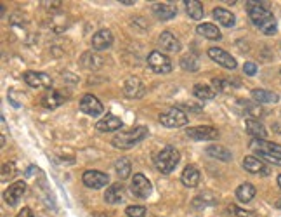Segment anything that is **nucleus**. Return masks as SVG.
I'll return each instance as SVG.
<instances>
[{
    "label": "nucleus",
    "mask_w": 281,
    "mask_h": 217,
    "mask_svg": "<svg viewBox=\"0 0 281 217\" xmlns=\"http://www.w3.org/2000/svg\"><path fill=\"white\" fill-rule=\"evenodd\" d=\"M104 200H106V204H111V205L122 204V202L125 200L124 184L115 183V184H111V186H108L106 193H104Z\"/></svg>",
    "instance_id": "18"
},
{
    "label": "nucleus",
    "mask_w": 281,
    "mask_h": 217,
    "mask_svg": "<svg viewBox=\"0 0 281 217\" xmlns=\"http://www.w3.org/2000/svg\"><path fill=\"white\" fill-rule=\"evenodd\" d=\"M80 109L82 113H85V115L89 116H99L104 113V106L103 103L99 101V99L96 98V96L92 94H85L84 98L80 99Z\"/></svg>",
    "instance_id": "7"
},
{
    "label": "nucleus",
    "mask_w": 281,
    "mask_h": 217,
    "mask_svg": "<svg viewBox=\"0 0 281 217\" xmlns=\"http://www.w3.org/2000/svg\"><path fill=\"white\" fill-rule=\"evenodd\" d=\"M252 98L257 105H268V103H278L280 96L276 92L266 91V89H254L252 91Z\"/></svg>",
    "instance_id": "22"
},
{
    "label": "nucleus",
    "mask_w": 281,
    "mask_h": 217,
    "mask_svg": "<svg viewBox=\"0 0 281 217\" xmlns=\"http://www.w3.org/2000/svg\"><path fill=\"white\" fill-rule=\"evenodd\" d=\"M187 122H189V120H187V115L179 108H172L160 115V123L163 127H168V129L184 127V125H187Z\"/></svg>",
    "instance_id": "4"
},
{
    "label": "nucleus",
    "mask_w": 281,
    "mask_h": 217,
    "mask_svg": "<svg viewBox=\"0 0 281 217\" xmlns=\"http://www.w3.org/2000/svg\"><path fill=\"white\" fill-rule=\"evenodd\" d=\"M257 155L262 156V160H266V162L273 163V165H281V158H278V156H273L269 153H257Z\"/></svg>",
    "instance_id": "39"
},
{
    "label": "nucleus",
    "mask_w": 281,
    "mask_h": 217,
    "mask_svg": "<svg viewBox=\"0 0 281 217\" xmlns=\"http://www.w3.org/2000/svg\"><path fill=\"white\" fill-rule=\"evenodd\" d=\"M243 72L247 73L248 77H254V75L257 73V65H255V63H252V61L245 63V66H243Z\"/></svg>",
    "instance_id": "40"
},
{
    "label": "nucleus",
    "mask_w": 281,
    "mask_h": 217,
    "mask_svg": "<svg viewBox=\"0 0 281 217\" xmlns=\"http://www.w3.org/2000/svg\"><path fill=\"white\" fill-rule=\"evenodd\" d=\"M247 12L250 17L252 24L262 31L264 35L271 37L276 33L278 26H276V19L273 12L269 10L268 2H247Z\"/></svg>",
    "instance_id": "1"
},
{
    "label": "nucleus",
    "mask_w": 281,
    "mask_h": 217,
    "mask_svg": "<svg viewBox=\"0 0 281 217\" xmlns=\"http://www.w3.org/2000/svg\"><path fill=\"white\" fill-rule=\"evenodd\" d=\"M23 78L33 89H50V85H52V78L42 72H26Z\"/></svg>",
    "instance_id": "13"
},
{
    "label": "nucleus",
    "mask_w": 281,
    "mask_h": 217,
    "mask_svg": "<svg viewBox=\"0 0 281 217\" xmlns=\"http://www.w3.org/2000/svg\"><path fill=\"white\" fill-rule=\"evenodd\" d=\"M255 197V186L252 183H243L236 188V198L243 204H248L252 202Z\"/></svg>",
    "instance_id": "27"
},
{
    "label": "nucleus",
    "mask_w": 281,
    "mask_h": 217,
    "mask_svg": "<svg viewBox=\"0 0 281 217\" xmlns=\"http://www.w3.org/2000/svg\"><path fill=\"white\" fill-rule=\"evenodd\" d=\"M147 65H149V68L153 70L154 73L167 75L172 72V61L168 59V56H165L163 52H160V51H153L147 56Z\"/></svg>",
    "instance_id": "5"
},
{
    "label": "nucleus",
    "mask_w": 281,
    "mask_h": 217,
    "mask_svg": "<svg viewBox=\"0 0 281 217\" xmlns=\"http://www.w3.org/2000/svg\"><path fill=\"white\" fill-rule=\"evenodd\" d=\"M194 96H196L198 99H201V101H208V99H214L215 94H217V91H215L214 87H210V85L207 84H196L193 89Z\"/></svg>",
    "instance_id": "29"
},
{
    "label": "nucleus",
    "mask_w": 281,
    "mask_h": 217,
    "mask_svg": "<svg viewBox=\"0 0 281 217\" xmlns=\"http://www.w3.org/2000/svg\"><path fill=\"white\" fill-rule=\"evenodd\" d=\"M208 56H210L212 61H215L217 65H221L222 68H228V70H236L238 63L236 59L233 58L229 52H226L224 49H219V47H210L208 49Z\"/></svg>",
    "instance_id": "9"
},
{
    "label": "nucleus",
    "mask_w": 281,
    "mask_h": 217,
    "mask_svg": "<svg viewBox=\"0 0 281 217\" xmlns=\"http://www.w3.org/2000/svg\"><path fill=\"white\" fill-rule=\"evenodd\" d=\"M187 137L193 141H217L219 139V130L212 125H198L191 127L186 130Z\"/></svg>",
    "instance_id": "6"
},
{
    "label": "nucleus",
    "mask_w": 281,
    "mask_h": 217,
    "mask_svg": "<svg viewBox=\"0 0 281 217\" xmlns=\"http://www.w3.org/2000/svg\"><path fill=\"white\" fill-rule=\"evenodd\" d=\"M125 214L129 217H146L147 211H146V207H142V205H131V207H127Z\"/></svg>",
    "instance_id": "37"
},
{
    "label": "nucleus",
    "mask_w": 281,
    "mask_h": 217,
    "mask_svg": "<svg viewBox=\"0 0 281 217\" xmlns=\"http://www.w3.org/2000/svg\"><path fill=\"white\" fill-rule=\"evenodd\" d=\"M158 42H160L161 51L170 52V54H175V52H179L182 49L179 38L175 37L174 33H170V31H163V33L160 35V40H158Z\"/></svg>",
    "instance_id": "16"
},
{
    "label": "nucleus",
    "mask_w": 281,
    "mask_h": 217,
    "mask_svg": "<svg viewBox=\"0 0 281 217\" xmlns=\"http://www.w3.org/2000/svg\"><path fill=\"white\" fill-rule=\"evenodd\" d=\"M200 179H201V174L200 170H198L196 165H187L184 170H182V176H181V181L182 184L187 188H196L198 184H200Z\"/></svg>",
    "instance_id": "19"
},
{
    "label": "nucleus",
    "mask_w": 281,
    "mask_h": 217,
    "mask_svg": "<svg viewBox=\"0 0 281 217\" xmlns=\"http://www.w3.org/2000/svg\"><path fill=\"white\" fill-rule=\"evenodd\" d=\"M82 65H84V66H87V68L96 70V68H99V66L103 65V61H101V58H99V56L91 54V52H85V54L82 56Z\"/></svg>",
    "instance_id": "32"
},
{
    "label": "nucleus",
    "mask_w": 281,
    "mask_h": 217,
    "mask_svg": "<svg viewBox=\"0 0 281 217\" xmlns=\"http://www.w3.org/2000/svg\"><path fill=\"white\" fill-rule=\"evenodd\" d=\"M207 155L212 156V158H217L221 160V162H231L233 160V155L229 149H226L224 146L221 144H212L207 148Z\"/></svg>",
    "instance_id": "26"
},
{
    "label": "nucleus",
    "mask_w": 281,
    "mask_h": 217,
    "mask_svg": "<svg viewBox=\"0 0 281 217\" xmlns=\"http://www.w3.org/2000/svg\"><path fill=\"white\" fill-rule=\"evenodd\" d=\"M131 170H132V165L127 158H118L117 162H115V172H117V176L120 177V179H127V177L131 176Z\"/></svg>",
    "instance_id": "31"
},
{
    "label": "nucleus",
    "mask_w": 281,
    "mask_h": 217,
    "mask_svg": "<svg viewBox=\"0 0 281 217\" xmlns=\"http://www.w3.org/2000/svg\"><path fill=\"white\" fill-rule=\"evenodd\" d=\"M278 186H280V190H281V174L278 176Z\"/></svg>",
    "instance_id": "43"
},
{
    "label": "nucleus",
    "mask_w": 281,
    "mask_h": 217,
    "mask_svg": "<svg viewBox=\"0 0 281 217\" xmlns=\"http://www.w3.org/2000/svg\"><path fill=\"white\" fill-rule=\"evenodd\" d=\"M120 3H124V5H131V3H134V2H131V0H122Z\"/></svg>",
    "instance_id": "42"
},
{
    "label": "nucleus",
    "mask_w": 281,
    "mask_h": 217,
    "mask_svg": "<svg viewBox=\"0 0 281 217\" xmlns=\"http://www.w3.org/2000/svg\"><path fill=\"white\" fill-rule=\"evenodd\" d=\"M214 17L222 24V26H226V28H233L234 23H236V17H234V14H231L229 10H226V9H222V7H215V9H214Z\"/></svg>",
    "instance_id": "28"
},
{
    "label": "nucleus",
    "mask_w": 281,
    "mask_h": 217,
    "mask_svg": "<svg viewBox=\"0 0 281 217\" xmlns=\"http://www.w3.org/2000/svg\"><path fill=\"white\" fill-rule=\"evenodd\" d=\"M24 191H26V183L24 181H17V183L10 184L9 188L3 193V198H5V204L10 205V207H16L19 204V200L23 198Z\"/></svg>",
    "instance_id": "11"
},
{
    "label": "nucleus",
    "mask_w": 281,
    "mask_h": 217,
    "mask_svg": "<svg viewBox=\"0 0 281 217\" xmlns=\"http://www.w3.org/2000/svg\"><path fill=\"white\" fill-rule=\"evenodd\" d=\"M276 207H278V209H281V198H280L278 202H276Z\"/></svg>",
    "instance_id": "44"
},
{
    "label": "nucleus",
    "mask_w": 281,
    "mask_h": 217,
    "mask_svg": "<svg viewBox=\"0 0 281 217\" xmlns=\"http://www.w3.org/2000/svg\"><path fill=\"white\" fill-rule=\"evenodd\" d=\"M214 85H215V89H217V91H221V92H228V91H231V89H233L231 82L222 80V78H214Z\"/></svg>",
    "instance_id": "38"
},
{
    "label": "nucleus",
    "mask_w": 281,
    "mask_h": 217,
    "mask_svg": "<svg viewBox=\"0 0 281 217\" xmlns=\"http://www.w3.org/2000/svg\"><path fill=\"white\" fill-rule=\"evenodd\" d=\"M16 165H14L12 162H7V163H3V167H2V181L5 183V181H9V179H12L14 176H16Z\"/></svg>",
    "instance_id": "36"
},
{
    "label": "nucleus",
    "mask_w": 281,
    "mask_h": 217,
    "mask_svg": "<svg viewBox=\"0 0 281 217\" xmlns=\"http://www.w3.org/2000/svg\"><path fill=\"white\" fill-rule=\"evenodd\" d=\"M91 45L94 51H106V49H110L111 45H113V33H111L110 30H106V28L96 31V33L92 35Z\"/></svg>",
    "instance_id": "14"
},
{
    "label": "nucleus",
    "mask_w": 281,
    "mask_h": 217,
    "mask_svg": "<svg viewBox=\"0 0 281 217\" xmlns=\"http://www.w3.org/2000/svg\"><path fill=\"white\" fill-rule=\"evenodd\" d=\"M250 148L254 149L255 153H269V155L281 158V146L276 143H269V141H266V139H254L250 143Z\"/></svg>",
    "instance_id": "17"
},
{
    "label": "nucleus",
    "mask_w": 281,
    "mask_h": 217,
    "mask_svg": "<svg viewBox=\"0 0 281 217\" xmlns=\"http://www.w3.org/2000/svg\"><path fill=\"white\" fill-rule=\"evenodd\" d=\"M122 91H124V94L131 99L142 98V96L146 94V87H144V84L139 80L138 77H129L127 80L124 82Z\"/></svg>",
    "instance_id": "12"
},
{
    "label": "nucleus",
    "mask_w": 281,
    "mask_h": 217,
    "mask_svg": "<svg viewBox=\"0 0 281 217\" xmlns=\"http://www.w3.org/2000/svg\"><path fill=\"white\" fill-rule=\"evenodd\" d=\"M245 127H247V132L250 134L254 139H266V137H268V130H266V127L262 125L259 120L248 118L247 122H245Z\"/></svg>",
    "instance_id": "23"
},
{
    "label": "nucleus",
    "mask_w": 281,
    "mask_h": 217,
    "mask_svg": "<svg viewBox=\"0 0 281 217\" xmlns=\"http://www.w3.org/2000/svg\"><path fill=\"white\" fill-rule=\"evenodd\" d=\"M280 47H281V45H280Z\"/></svg>",
    "instance_id": "46"
},
{
    "label": "nucleus",
    "mask_w": 281,
    "mask_h": 217,
    "mask_svg": "<svg viewBox=\"0 0 281 217\" xmlns=\"http://www.w3.org/2000/svg\"><path fill=\"white\" fill-rule=\"evenodd\" d=\"M240 103L245 106V109H247V113H248V115L255 116V118H259V116H262V115H264V109H262L261 106H259L255 101H254V103H247V101H245V99H240Z\"/></svg>",
    "instance_id": "34"
},
{
    "label": "nucleus",
    "mask_w": 281,
    "mask_h": 217,
    "mask_svg": "<svg viewBox=\"0 0 281 217\" xmlns=\"http://www.w3.org/2000/svg\"><path fill=\"white\" fill-rule=\"evenodd\" d=\"M196 31H198V35L208 38V40H221V38H222L221 30H219V28L215 26V24H212V23L200 24V26L196 28Z\"/></svg>",
    "instance_id": "25"
},
{
    "label": "nucleus",
    "mask_w": 281,
    "mask_h": 217,
    "mask_svg": "<svg viewBox=\"0 0 281 217\" xmlns=\"http://www.w3.org/2000/svg\"><path fill=\"white\" fill-rule=\"evenodd\" d=\"M243 169L250 174H259V176H268L269 174V167L257 156H245Z\"/></svg>",
    "instance_id": "15"
},
{
    "label": "nucleus",
    "mask_w": 281,
    "mask_h": 217,
    "mask_svg": "<svg viewBox=\"0 0 281 217\" xmlns=\"http://www.w3.org/2000/svg\"><path fill=\"white\" fill-rule=\"evenodd\" d=\"M181 162V155L174 146H165L156 156H154V165L161 174H170Z\"/></svg>",
    "instance_id": "3"
},
{
    "label": "nucleus",
    "mask_w": 281,
    "mask_h": 217,
    "mask_svg": "<svg viewBox=\"0 0 281 217\" xmlns=\"http://www.w3.org/2000/svg\"><path fill=\"white\" fill-rule=\"evenodd\" d=\"M131 191L134 193V197L138 198H147L153 191V186H151L149 179H147L144 174H136L132 177V184H131Z\"/></svg>",
    "instance_id": "8"
},
{
    "label": "nucleus",
    "mask_w": 281,
    "mask_h": 217,
    "mask_svg": "<svg viewBox=\"0 0 281 217\" xmlns=\"http://www.w3.org/2000/svg\"><path fill=\"white\" fill-rule=\"evenodd\" d=\"M147 137V129L146 127H134V129H127V130H120L118 134H115L111 144L118 149H131L136 144L144 141Z\"/></svg>",
    "instance_id": "2"
},
{
    "label": "nucleus",
    "mask_w": 281,
    "mask_h": 217,
    "mask_svg": "<svg viewBox=\"0 0 281 217\" xmlns=\"http://www.w3.org/2000/svg\"><path fill=\"white\" fill-rule=\"evenodd\" d=\"M153 12L156 14L158 19L168 21V19H172V17H175V14H177V7H175L174 3H154Z\"/></svg>",
    "instance_id": "21"
},
{
    "label": "nucleus",
    "mask_w": 281,
    "mask_h": 217,
    "mask_svg": "<svg viewBox=\"0 0 281 217\" xmlns=\"http://www.w3.org/2000/svg\"><path fill=\"white\" fill-rule=\"evenodd\" d=\"M96 217H108L106 214H96Z\"/></svg>",
    "instance_id": "45"
},
{
    "label": "nucleus",
    "mask_w": 281,
    "mask_h": 217,
    "mask_svg": "<svg viewBox=\"0 0 281 217\" xmlns=\"http://www.w3.org/2000/svg\"><path fill=\"white\" fill-rule=\"evenodd\" d=\"M64 96L61 94V92H57V91H54V89H50L49 92L42 98V105L45 106L47 109H54V108H57V106H61L64 103Z\"/></svg>",
    "instance_id": "24"
},
{
    "label": "nucleus",
    "mask_w": 281,
    "mask_h": 217,
    "mask_svg": "<svg viewBox=\"0 0 281 217\" xmlns=\"http://www.w3.org/2000/svg\"><path fill=\"white\" fill-rule=\"evenodd\" d=\"M184 3H186V12L191 19L200 21L203 17V5H201V2H198V0H186Z\"/></svg>",
    "instance_id": "30"
},
{
    "label": "nucleus",
    "mask_w": 281,
    "mask_h": 217,
    "mask_svg": "<svg viewBox=\"0 0 281 217\" xmlns=\"http://www.w3.org/2000/svg\"><path fill=\"white\" fill-rule=\"evenodd\" d=\"M228 214L231 216V217H257V214H255V212L245 211V209L238 207V205H234V204H231L228 207Z\"/></svg>",
    "instance_id": "35"
},
{
    "label": "nucleus",
    "mask_w": 281,
    "mask_h": 217,
    "mask_svg": "<svg viewBox=\"0 0 281 217\" xmlns=\"http://www.w3.org/2000/svg\"><path fill=\"white\" fill-rule=\"evenodd\" d=\"M17 217H35V214L31 212L30 207H23V211L17 214Z\"/></svg>",
    "instance_id": "41"
},
{
    "label": "nucleus",
    "mask_w": 281,
    "mask_h": 217,
    "mask_svg": "<svg viewBox=\"0 0 281 217\" xmlns=\"http://www.w3.org/2000/svg\"><path fill=\"white\" fill-rule=\"evenodd\" d=\"M82 181L87 188H92V190H99V188L106 186L110 177L108 174L99 172V170H85L84 176H82Z\"/></svg>",
    "instance_id": "10"
},
{
    "label": "nucleus",
    "mask_w": 281,
    "mask_h": 217,
    "mask_svg": "<svg viewBox=\"0 0 281 217\" xmlns=\"http://www.w3.org/2000/svg\"><path fill=\"white\" fill-rule=\"evenodd\" d=\"M181 66L186 70V72H196V70L200 68V61L196 59V56L189 54L181 59Z\"/></svg>",
    "instance_id": "33"
},
{
    "label": "nucleus",
    "mask_w": 281,
    "mask_h": 217,
    "mask_svg": "<svg viewBox=\"0 0 281 217\" xmlns=\"http://www.w3.org/2000/svg\"><path fill=\"white\" fill-rule=\"evenodd\" d=\"M96 129L99 130V132H113V130H117V129H122V120L118 118V116L108 113L104 118H101L99 122L96 123Z\"/></svg>",
    "instance_id": "20"
}]
</instances>
